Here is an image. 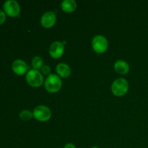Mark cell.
I'll return each mask as SVG.
<instances>
[{"label":"cell","instance_id":"1","mask_svg":"<svg viewBox=\"0 0 148 148\" xmlns=\"http://www.w3.org/2000/svg\"><path fill=\"white\" fill-rule=\"evenodd\" d=\"M45 89L51 93L59 92L62 86V82L60 77L55 74H51L46 77L44 82Z\"/></svg>","mask_w":148,"mask_h":148},{"label":"cell","instance_id":"2","mask_svg":"<svg viewBox=\"0 0 148 148\" xmlns=\"http://www.w3.org/2000/svg\"><path fill=\"white\" fill-rule=\"evenodd\" d=\"M128 90L129 83L124 78H118L115 79L111 85V92L117 97L126 95L128 92Z\"/></svg>","mask_w":148,"mask_h":148},{"label":"cell","instance_id":"3","mask_svg":"<svg viewBox=\"0 0 148 148\" xmlns=\"http://www.w3.org/2000/svg\"><path fill=\"white\" fill-rule=\"evenodd\" d=\"M25 79L27 84L33 88H39L43 85L44 82L43 76L42 75L41 72L35 69H30L27 72Z\"/></svg>","mask_w":148,"mask_h":148},{"label":"cell","instance_id":"4","mask_svg":"<svg viewBox=\"0 0 148 148\" xmlns=\"http://www.w3.org/2000/svg\"><path fill=\"white\" fill-rule=\"evenodd\" d=\"M92 48L97 53H103L107 51L108 48V42L106 38L102 35H97L92 38Z\"/></svg>","mask_w":148,"mask_h":148},{"label":"cell","instance_id":"5","mask_svg":"<svg viewBox=\"0 0 148 148\" xmlns=\"http://www.w3.org/2000/svg\"><path fill=\"white\" fill-rule=\"evenodd\" d=\"M33 117L36 120L41 122L47 121L51 118V111L49 107L44 105L36 106L33 111Z\"/></svg>","mask_w":148,"mask_h":148},{"label":"cell","instance_id":"6","mask_svg":"<svg viewBox=\"0 0 148 148\" xmlns=\"http://www.w3.org/2000/svg\"><path fill=\"white\" fill-rule=\"evenodd\" d=\"M3 9L5 14L10 17H19L20 7L17 1L14 0H7L3 4Z\"/></svg>","mask_w":148,"mask_h":148},{"label":"cell","instance_id":"7","mask_svg":"<svg viewBox=\"0 0 148 148\" xmlns=\"http://www.w3.org/2000/svg\"><path fill=\"white\" fill-rule=\"evenodd\" d=\"M64 51V45L60 41H54L49 47V54L54 59L60 58Z\"/></svg>","mask_w":148,"mask_h":148},{"label":"cell","instance_id":"8","mask_svg":"<svg viewBox=\"0 0 148 148\" xmlns=\"http://www.w3.org/2000/svg\"><path fill=\"white\" fill-rule=\"evenodd\" d=\"M12 69L17 75H21L27 74L28 72V66L25 61L22 59H16L12 64Z\"/></svg>","mask_w":148,"mask_h":148},{"label":"cell","instance_id":"9","mask_svg":"<svg viewBox=\"0 0 148 148\" xmlns=\"http://www.w3.org/2000/svg\"><path fill=\"white\" fill-rule=\"evenodd\" d=\"M56 21V16L53 12L49 11L44 13L40 18V24L46 28L53 27Z\"/></svg>","mask_w":148,"mask_h":148},{"label":"cell","instance_id":"10","mask_svg":"<svg viewBox=\"0 0 148 148\" xmlns=\"http://www.w3.org/2000/svg\"><path fill=\"white\" fill-rule=\"evenodd\" d=\"M56 72L58 76L63 78L69 77L71 75V68L65 63H59L56 66Z\"/></svg>","mask_w":148,"mask_h":148},{"label":"cell","instance_id":"11","mask_svg":"<svg viewBox=\"0 0 148 148\" xmlns=\"http://www.w3.org/2000/svg\"><path fill=\"white\" fill-rule=\"evenodd\" d=\"M114 70L119 75H126L130 71L128 63L124 60H117L114 63Z\"/></svg>","mask_w":148,"mask_h":148},{"label":"cell","instance_id":"12","mask_svg":"<svg viewBox=\"0 0 148 148\" xmlns=\"http://www.w3.org/2000/svg\"><path fill=\"white\" fill-rule=\"evenodd\" d=\"M61 7L65 12L72 13L76 10L77 3L74 0H64L61 4Z\"/></svg>","mask_w":148,"mask_h":148},{"label":"cell","instance_id":"13","mask_svg":"<svg viewBox=\"0 0 148 148\" xmlns=\"http://www.w3.org/2000/svg\"><path fill=\"white\" fill-rule=\"evenodd\" d=\"M43 64V60L40 56H34L32 59V66H33V69H41Z\"/></svg>","mask_w":148,"mask_h":148},{"label":"cell","instance_id":"14","mask_svg":"<svg viewBox=\"0 0 148 148\" xmlns=\"http://www.w3.org/2000/svg\"><path fill=\"white\" fill-rule=\"evenodd\" d=\"M19 116H20L21 120H23V121H27L33 118V112L28 111V110H23V111L20 113Z\"/></svg>","mask_w":148,"mask_h":148},{"label":"cell","instance_id":"15","mask_svg":"<svg viewBox=\"0 0 148 148\" xmlns=\"http://www.w3.org/2000/svg\"><path fill=\"white\" fill-rule=\"evenodd\" d=\"M41 72L44 75H51V68L50 66H48V65H45V66H42L41 69Z\"/></svg>","mask_w":148,"mask_h":148},{"label":"cell","instance_id":"16","mask_svg":"<svg viewBox=\"0 0 148 148\" xmlns=\"http://www.w3.org/2000/svg\"><path fill=\"white\" fill-rule=\"evenodd\" d=\"M6 20V14L3 10H0V25H2Z\"/></svg>","mask_w":148,"mask_h":148},{"label":"cell","instance_id":"17","mask_svg":"<svg viewBox=\"0 0 148 148\" xmlns=\"http://www.w3.org/2000/svg\"><path fill=\"white\" fill-rule=\"evenodd\" d=\"M64 148H76V147H75V145L72 144V143H67Z\"/></svg>","mask_w":148,"mask_h":148},{"label":"cell","instance_id":"18","mask_svg":"<svg viewBox=\"0 0 148 148\" xmlns=\"http://www.w3.org/2000/svg\"><path fill=\"white\" fill-rule=\"evenodd\" d=\"M91 148H99V147H97V146H93V147H92Z\"/></svg>","mask_w":148,"mask_h":148}]
</instances>
